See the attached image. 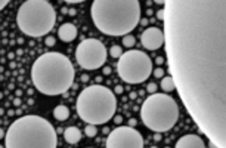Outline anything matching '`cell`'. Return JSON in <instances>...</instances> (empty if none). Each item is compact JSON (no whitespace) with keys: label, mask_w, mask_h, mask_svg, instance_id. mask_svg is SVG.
Instances as JSON below:
<instances>
[{"label":"cell","mask_w":226,"mask_h":148,"mask_svg":"<svg viewBox=\"0 0 226 148\" xmlns=\"http://www.w3.org/2000/svg\"><path fill=\"white\" fill-rule=\"evenodd\" d=\"M109 55L112 56V58H120L123 55V49L120 45H114V46H111V49H109Z\"/></svg>","instance_id":"cell-17"},{"label":"cell","mask_w":226,"mask_h":148,"mask_svg":"<svg viewBox=\"0 0 226 148\" xmlns=\"http://www.w3.org/2000/svg\"><path fill=\"white\" fill-rule=\"evenodd\" d=\"M53 117H55L56 120H59V122L67 120V119L70 117V108L65 107V105H58V107H55V110H53Z\"/></svg>","instance_id":"cell-15"},{"label":"cell","mask_w":226,"mask_h":148,"mask_svg":"<svg viewBox=\"0 0 226 148\" xmlns=\"http://www.w3.org/2000/svg\"><path fill=\"white\" fill-rule=\"evenodd\" d=\"M56 130L40 116L17 119L5 135V148H56Z\"/></svg>","instance_id":"cell-4"},{"label":"cell","mask_w":226,"mask_h":148,"mask_svg":"<svg viewBox=\"0 0 226 148\" xmlns=\"http://www.w3.org/2000/svg\"><path fill=\"white\" fill-rule=\"evenodd\" d=\"M3 113H5V111H3V110H2V108H0V114H3Z\"/></svg>","instance_id":"cell-31"},{"label":"cell","mask_w":226,"mask_h":148,"mask_svg":"<svg viewBox=\"0 0 226 148\" xmlns=\"http://www.w3.org/2000/svg\"><path fill=\"white\" fill-rule=\"evenodd\" d=\"M115 93H123V86H115Z\"/></svg>","instance_id":"cell-25"},{"label":"cell","mask_w":226,"mask_h":148,"mask_svg":"<svg viewBox=\"0 0 226 148\" xmlns=\"http://www.w3.org/2000/svg\"><path fill=\"white\" fill-rule=\"evenodd\" d=\"M44 43H46L47 46H55V39H53V37H46Z\"/></svg>","instance_id":"cell-22"},{"label":"cell","mask_w":226,"mask_h":148,"mask_svg":"<svg viewBox=\"0 0 226 148\" xmlns=\"http://www.w3.org/2000/svg\"><path fill=\"white\" fill-rule=\"evenodd\" d=\"M174 148H206V142L203 141L201 136L189 133V135L179 138Z\"/></svg>","instance_id":"cell-12"},{"label":"cell","mask_w":226,"mask_h":148,"mask_svg":"<svg viewBox=\"0 0 226 148\" xmlns=\"http://www.w3.org/2000/svg\"><path fill=\"white\" fill-rule=\"evenodd\" d=\"M164 45L179 96L211 148H226V2H164Z\"/></svg>","instance_id":"cell-1"},{"label":"cell","mask_w":226,"mask_h":148,"mask_svg":"<svg viewBox=\"0 0 226 148\" xmlns=\"http://www.w3.org/2000/svg\"><path fill=\"white\" fill-rule=\"evenodd\" d=\"M140 119L149 130L157 133L167 132L179 120L177 102L167 93H152L140 107Z\"/></svg>","instance_id":"cell-6"},{"label":"cell","mask_w":226,"mask_h":148,"mask_svg":"<svg viewBox=\"0 0 226 148\" xmlns=\"http://www.w3.org/2000/svg\"><path fill=\"white\" fill-rule=\"evenodd\" d=\"M106 148H143V136L132 126H118L109 132Z\"/></svg>","instance_id":"cell-10"},{"label":"cell","mask_w":226,"mask_h":148,"mask_svg":"<svg viewBox=\"0 0 226 148\" xmlns=\"http://www.w3.org/2000/svg\"><path fill=\"white\" fill-rule=\"evenodd\" d=\"M75 70L70 58L59 52H47L38 56L31 67L34 88L43 95L56 96L65 93L74 83Z\"/></svg>","instance_id":"cell-3"},{"label":"cell","mask_w":226,"mask_h":148,"mask_svg":"<svg viewBox=\"0 0 226 148\" xmlns=\"http://www.w3.org/2000/svg\"><path fill=\"white\" fill-rule=\"evenodd\" d=\"M56 22V12L46 0H27L17 14L19 30L30 37H43L53 28Z\"/></svg>","instance_id":"cell-7"},{"label":"cell","mask_w":226,"mask_h":148,"mask_svg":"<svg viewBox=\"0 0 226 148\" xmlns=\"http://www.w3.org/2000/svg\"><path fill=\"white\" fill-rule=\"evenodd\" d=\"M140 43L148 51H157L164 45V33L158 27H149L143 30L140 36Z\"/></svg>","instance_id":"cell-11"},{"label":"cell","mask_w":226,"mask_h":148,"mask_svg":"<svg viewBox=\"0 0 226 148\" xmlns=\"http://www.w3.org/2000/svg\"><path fill=\"white\" fill-rule=\"evenodd\" d=\"M64 138H65V141L71 144V145H74V144H77V142H80V139H81V132L78 128H75V126H70V128H67L65 132H64Z\"/></svg>","instance_id":"cell-14"},{"label":"cell","mask_w":226,"mask_h":148,"mask_svg":"<svg viewBox=\"0 0 226 148\" xmlns=\"http://www.w3.org/2000/svg\"><path fill=\"white\" fill-rule=\"evenodd\" d=\"M77 27L74 25V24H71V22H65V24H62L61 27H59V30H58V36L59 39L62 40V42H67V43H70L72 42L75 37H77Z\"/></svg>","instance_id":"cell-13"},{"label":"cell","mask_w":226,"mask_h":148,"mask_svg":"<svg viewBox=\"0 0 226 148\" xmlns=\"http://www.w3.org/2000/svg\"><path fill=\"white\" fill-rule=\"evenodd\" d=\"M90 17L101 33L124 37L140 22V3L138 0H95Z\"/></svg>","instance_id":"cell-2"},{"label":"cell","mask_w":226,"mask_h":148,"mask_svg":"<svg viewBox=\"0 0 226 148\" xmlns=\"http://www.w3.org/2000/svg\"><path fill=\"white\" fill-rule=\"evenodd\" d=\"M129 125H132V126H133V125H136V120H135V119H132V120L129 122Z\"/></svg>","instance_id":"cell-29"},{"label":"cell","mask_w":226,"mask_h":148,"mask_svg":"<svg viewBox=\"0 0 226 148\" xmlns=\"http://www.w3.org/2000/svg\"><path fill=\"white\" fill-rule=\"evenodd\" d=\"M154 138H155V141H161V136H160V133H157Z\"/></svg>","instance_id":"cell-28"},{"label":"cell","mask_w":226,"mask_h":148,"mask_svg":"<svg viewBox=\"0 0 226 148\" xmlns=\"http://www.w3.org/2000/svg\"><path fill=\"white\" fill-rule=\"evenodd\" d=\"M157 18L160 19V21H163V19H164V9H160V11L157 12Z\"/></svg>","instance_id":"cell-23"},{"label":"cell","mask_w":226,"mask_h":148,"mask_svg":"<svg viewBox=\"0 0 226 148\" xmlns=\"http://www.w3.org/2000/svg\"><path fill=\"white\" fill-rule=\"evenodd\" d=\"M117 73L123 82L129 85H139L148 80V77L151 76L152 61L142 51L130 49L127 52H123V55L118 58Z\"/></svg>","instance_id":"cell-8"},{"label":"cell","mask_w":226,"mask_h":148,"mask_svg":"<svg viewBox=\"0 0 226 148\" xmlns=\"http://www.w3.org/2000/svg\"><path fill=\"white\" fill-rule=\"evenodd\" d=\"M115 122H117V123H121V117H115Z\"/></svg>","instance_id":"cell-30"},{"label":"cell","mask_w":226,"mask_h":148,"mask_svg":"<svg viewBox=\"0 0 226 148\" xmlns=\"http://www.w3.org/2000/svg\"><path fill=\"white\" fill-rule=\"evenodd\" d=\"M0 148H5V147H2V145H0Z\"/></svg>","instance_id":"cell-32"},{"label":"cell","mask_w":226,"mask_h":148,"mask_svg":"<svg viewBox=\"0 0 226 148\" xmlns=\"http://www.w3.org/2000/svg\"><path fill=\"white\" fill-rule=\"evenodd\" d=\"M106 48L98 39H86L78 43L75 49V61L84 70H98L105 65Z\"/></svg>","instance_id":"cell-9"},{"label":"cell","mask_w":226,"mask_h":148,"mask_svg":"<svg viewBox=\"0 0 226 148\" xmlns=\"http://www.w3.org/2000/svg\"><path fill=\"white\" fill-rule=\"evenodd\" d=\"M5 135H6V132L0 128V139H2V138H5Z\"/></svg>","instance_id":"cell-26"},{"label":"cell","mask_w":226,"mask_h":148,"mask_svg":"<svg viewBox=\"0 0 226 148\" xmlns=\"http://www.w3.org/2000/svg\"><path fill=\"white\" fill-rule=\"evenodd\" d=\"M151 148H157V147H151Z\"/></svg>","instance_id":"cell-33"},{"label":"cell","mask_w":226,"mask_h":148,"mask_svg":"<svg viewBox=\"0 0 226 148\" xmlns=\"http://www.w3.org/2000/svg\"><path fill=\"white\" fill-rule=\"evenodd\" d=\"M0 98H2V93H0Z\"/></svg>","instance_id":"cell-34"},{"label":"cell","mask_w":226,"mask_h":148,"mask_svg":"<svg viewBox=\"0 0 226 148\" xmlns=\"http://www.w3.org/2000/svg\"><path fill=\"white\" fill-rule=\"evenodd\" d=\"M75 108L78 117L87 125L108 123L117 110V99L111 89L102 85H92L77 96Z\"/></svg>","instance_id":"cell-5"},{"label":"cell","mask_w":226,"mask_h":148,"mask_svg":"<svg viewBox=\"0 0 226 148\" xmlns=\"http://www.w3.org/2000/svg\"><path fill=\"white\" fill-rule=\"evenodd\" d=\"M146 89H148V92L152 95V93H155V91H157V85H155V83H149Z\"/></svg>","instance_id":"cell-21"},{"label":"cell","mask_w":226,"mask_h":148,"mask_svg":"<svg viewBox=\"0 0 226 148\" xmlns=\"http://www.w3.org/2000/svg\"><path fill=\"white\" fill-rule=\"evenodd\" d=\"M161 89L164 91L166 93H170V92H173L174 89H176V86H174V82H173V79L172 77H163L161 79Z\"/></svg>","instance_id":"cell-16"},{"label":"cell","mask_w":226,"mask_h":148,"mask_svg":"<svg viewBox=\"0 0 226 148\" xmlns=\"http://www.w3.org/2000/svg\"><path fill=\"white\" fill-rule=\"evenodd\" d=\"M135 43H136V39L132 36V34H127V36L123 37V45H124L126 48H133Z\"/></svg>","instance_id":"cell-18"},{"label":"cell","mask_w":226,"mask_h":148,"mask_svg":"<svg viewBox=\"0 0 226 148\" xmlns=\"http://www.w3.org/2000/svg\"><path fill=\"white\" fill-rule=\"evenodd\" d=\"M9 5V2L8 0H0V11L2 9H5V6H8Z\"/></svg>","instance_id":"cell-24"},{"label":"cell","mask_w":226,"mask_h":148,"mask_svg":"<svg viewBox=\"0 0 226 148\" xmlns=\"http://www.w3.org/2000/svg\"><path fill=\"white\" fill-rule=\"evenodd\" d=\"M154 76L158 77V79H163V77H164V70H163V68H155V70H154Z\"/></svg>","instance_id":"cell-20"},{"label":"cell","mask_w":226,"mask_h":148,"mask_svg":"<svg viewBox=\"0 0 226 148\" xmlns=\"http://www.w3.org/2000/svg\"><path fill=\"white\" fill-rule=\"evenodd\" d=\"M84 133H86V136L93 138V136H96L98 129H96V126H93V125H87L86 128H84Z\"/></svg>","instance_id":"cell-19"},{"label":"cell","mask_w":226,"mask_h":148,"mask_svg":"<svg viewBox=\"0 0 226 148\" xmlns=\"http://www.w3.org/2000/svg\"><path fill=\"white\" fill-rule=\"evenodd\" d=\"M163 61H164V59H163L161 56H158V58H157V64H163Z\"/></svg>","instance_id":"cell-27"}]
</instances>
